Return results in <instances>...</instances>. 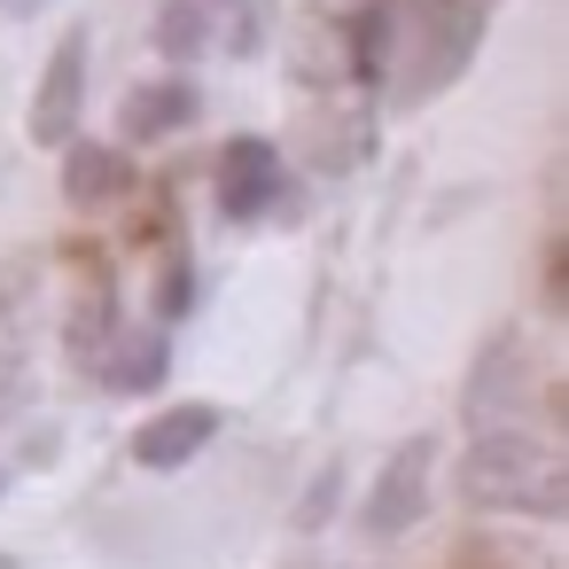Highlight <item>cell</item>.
Wrapping results in <instances>:
<instances>
[{
  "mask_svg": "<svg viewBox=\"0 0 569 569\" xmlns=\"http://www.w3.org/2000/svg\"><path fill=\"white\" fill-rule=\"evenodd\" d=\"M382 9V87L398 110L445 94L483 48V0H375Z\"/></svg>",
  "mask_w": 569,
  "mask_h": 569,
  "instance_id": "1",
  "label": "cell"
},
{
  "mask_svg": "<svg viewBox=\"0 0 569 569\" xmlns=\"http://www.w3.org/2000/svg\"><path fill=\"white\" fill-rule=\"evenodd\" d=\"M452 491L476 507V515H530V522H561L569 515V468L546 437L530 429H483L460 468H452Z\"/></svg>",
  "mask_w": 569,
  "mask_h": 569,
  "instance_id": "2",
  "label": "cell"
},
{
  "mask_svg": "<svg viewBox=\"0 0 569 569\" xmlns=\"http://www.w3.org/2000/svg\"><path fill=\"white\" fill-rule=\"evenodd\" d=\"M437 437L429 429H413V437H398L390 445V460L375 468V483H367V507H359V530L367 538H406L421 515H429V483H437Z\"/></svg>",
  "mask_w": 569,
  "mask_h": 569,
  "instance_id": "3",
  "label": "cell"
},
{
  "mask_svg": "<svg viewBox=\"0 0 569 569\" xmlns=\"http://www.w3.org/2000/svg\"><path fill=\"white\" fill-rule=\"evenodd\" d=\"M211 196H219V219H234V227L273 219V211L289 203V157H281V141L234 133V141L219 149V164H211Z\"/></svg>",
  "mask_w": 569,
  "mask_h": 569,
  "instance_id": "4",
  "label": "cell"
},
{
  "mask_svg": "<svg viewBox=\"0 0 569 569\" xmlns=\"http://www.w3.org/2000/svg\"><path fill=\"white\" fill-rule=\"evenodd\" d=\"M530 398V343H522V328H491L483 343H476V367H468V382H460V421L483 437V429H507V413Z\"/></svg>",
  "mask_w": 569,
  "mask_h": 569,
  "instance_id": "5",
  "label": "cell"
},
{
  "mask_svg": "<svg viewBox=\"0 0 569 569\" xmlns=\"http://www.w3.org/2000/svg\"><path fill=\"white\" fill-rule=\"evenodd\" d=\"M87 63H94V40H87V24H71L56 48H48V71H40V87H32V141L40 149H71L79 141V110H87Z\"/></svg>",
  "mask_w": 569,
  "mask_h": 569,
  "instance_id": "6",
  "label": "cell"
},
{
  "mask_svg": "<svg viewBox=\"0 0 569 569\" xmlns=\"http://www.w3.org/2000/svg\"><path fill=\"white\" fill-rule=\"evenodd\" d=\"M219 429H227V406H211V398L164 406V413H149V421L133 429V468H149V476L196 468V452H203V445H211Z\"/></svg>",
  "mask_w": 569,
  "mask_h": 569,
  "instance_id": "7",
  "label": "cell"
},
{
  "mask_svg": "<svg viewBox=\"0 0 569 569\" xmlns=\"http://www.w3.org/2000/svg\"><path fill=\"white\" fill-rule=\"evenodd\" d=\"M203 118V87L196 79H141V87H126V102H118V133L133 141V149H149V141H172V133H188Z\"/></svg>",
  "mask_w": 569,
  "mask_h": 569,
  "instance_id": "8",
  "label": "cell"
},
{
  "mask_svg": "<svg viewBox=\"0 0 569 569\" xmlns=\"http://www.w3.org/2000/svg\"><path fill=\"white\" fill-rule=\"evenodd\" d=\"M94 382H102L110 398H157V390L172 382V336H164V328H118V343L102 351Z\"/></svg>",
  "mask_w": 569,
  "mask_h": 569,
  "instance_id": "9",
  "label": "cell"
},
{
  "mask_svg": "<svg viewBox=\"0 0 569 569\" xmlns=\"http://www.w3.org/2000/svg\"><path fill=\"white\" fill-rule=\"evenodd\" d=\"M118 328H126V320H118V297H110V281L87 266V273H79V297H71V320H63V351H71V367L94 375L102 351L118 343Z\"/></svg>",
  "mask_w": 569,
  "mask_h": 569,
  "instance_id": "10",
  "label": "cell"
},
{
  "mask_svg": "<svg viewBox=\"0 0 569 569\" xmlns=\"http://www.w3.org/2000/svg\"><path fill=\"white\" fill-rule=\"evenodd\" d=\"M63 196L87 203V211L133 196V157L110 149V141H71V149H63Z\"/></svg>",
  "mask_w": 569,
  "mask_h": 569,
  "instance_id": "11",
  "label": "cell"
},
{
  "mask_svg": "<svg viewBox=\"0 0 569 569\" xmlns=\"http://www.w3.org/2000/svg\"><path fill=\"white\" fill-rule=\"evenodd\" d=\"M211 32H219V9H211V0H164V9H157V48H164L172 63H196V56L211 48Z\"/></svg>",
  "mask_w": 569,
  "mask_h": 569,
  "instance_id": "12",
  "label": "cell"
},
{
  "mask_svg": "<svg viewBox=\"0 0 569 569\" xmlns=\"http://www.w3.org/2000/svg\"><path fill=\"white\" fill-rule=\"evenodd\" d=\"M196 305H203V266H196L188 250H172V258H164V273H157V328L172 336Z\"/></svg>",
  "mask_w": 569,
  "mask_h": 569,
  "instance_id": "13",
  "label": "cell"
},
{
  "mask_svg": "<svg viewBox=\"0 0 569 569\" xmlns=\"http://www.w3.org/2000/svg\"><path fill=\"white\" fill-rule=\"evenodd\" d=\"M336 507H343V460H328V468H320V476L297 491L289 530H305V538H312V530H328V522H336Z\"/></svg>",
  "mask_w": 569,
  "mask_h": 569,
  "instance_id": "14",
  "label": "cell"
},
{
  "mask_svg": "<svg viewBox=\"0 0 569 569\" xmlns=\"http://www.w3.org/2000/svg\"><path fill=\"white\" fill-rule=\"evenodd\" d=\"M227 17H234V32H227V56H266V40H273V17H281V0H227Z\"/></svg>",
  "mask_w": 569,
  "mask_h": 569,
  "instance_id": "15",
  "label": "cell"
},
{
  "mask_svg": "<svg viewBox=\"0 0 569 569\" xmlns=\"http://www.w3.org/2000/svg\"><path fill=\"white\" fill-rule=\"evenodd\" d=\"M24 406H32V375L24 367H0V429H9Z\"/></svg>",
  "mask_w": 569,
  "mask_h": 569,
  "instance_id": "16",
  "label": "cell"
},
{
  "mask_svg": "<svg viewBox=\"0 0 569 569\" xmlns=\"http://www.w3.org/2000/svg\"><path fill=\"white\" fill-rule=\"evenodd\" d=\"M0 9H9L17 24H32V17H48V9H56V0H0Z\"/></svg>",
  "mask_w": 569,
  "mask_h": 569,
  "instance_id": "17",
  "label": "cell"
},
{
  "mask_svg": "<svg viewBox=\"0 0 569 569\" xmlns=\"http://www.w3.org/2000/svg\"><path fill=\"white\" fill-rule=\"evenodd\" d=\"M0 499H9V460H0Z\"/></svg>",
  "mask_w": 569,
  "mask_h": 569,
  "instance_id": "18",
  "label": "cell"
}]
</instances>
